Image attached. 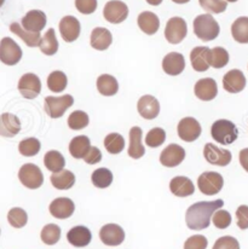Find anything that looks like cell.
<instances>
[{
  "instance_id": "1",
  "label": "cell",
  "mask_w": 248,
  "mask_h": 249,
  "mask_svg": "<svg viewBox=\"0 0 248 249\" xmlns=\"http://www.w3.org/2000/svg\"><path fill=\"white\" fill-rule=\"evenodd\" d=\"M223 206H224L223 200H215L211 201V202L202 201V202L194 203L188 208L187 214H185L187 226L190 230L196 231L207 229L210 226L211 219H212L214 212L222 208Z\"/></svg>"
},
{
  "instance_id": "2",
  "label": "cell",
  "mask_w": 248,
  "mask_h": 249,
  "mask_svg": "<svg viewBox=\"0 0 248 249\" xmlns=\"http://www.w3.org/2000/svg\"><path fill=\"white\" fill-rule=\"evenodd\" d=\"M219 24L212 15H198L194 19V33L202 41L214 40L219 36Z\"/></svg>"
},
{
  "instance_id": "3",
  "label": "cell",
  "mask_w": 248,
  "mask_h": 249,
  "mask_svg": "<svg viewBox=\"0 0 248 249\" xmlns=\"http://www.w3.org/2000/svg\"><path fill=\"white\" fill-rule=\"evenodd\" d=\"M211 134L217 143L222 144V145H230L239 137V129H237L236 124L231 121L220 119L212 124Z\"/></svg>"
},
{
  "instance_id": "4",
  "label": "cell",
  "mask_w": 248,
  "mask_h": 249,
  "mask_svg": "<svg viewBox=\"0 0 248 249\" xmlns=\"http://www.w3.org/2000/svg\"><path fill=\"white\" fill-rule=\"evenodd\" d=\"M224 185V179L222 174L217 172H203L197 179V186L203 195H217Z\"/></svg>"
},
{
  "instance_id": "5",
  "label": "cell",
  "mask_w": 248,
  "mask_h": 249,
  "mask_svg": "<svg viewBox=\"0 0 248 249\" xmlns=\"http://www.w3.org/2000/svg\"><path fill=\"white\" fill-rule=\"evenodd\" d=\"M74 104V98L71 94H64L61 97L49 96L45 98V111L52 119H58L64 115L67 109Z\"/></svg>"
},
{
  "instance_id": "6",
  "label": "cell",
  "mask_w": 248,
  "mask_h": 249,
  "mask_svg": "<svg viewBox=\"0 0 248 249\" xmlns=\"http://www.w3.org/2000/svg\"><path fill=\"white\" fill-rule=\"evenodd\" d=\"M18 179L26 188L39 189L44 183V174L34 163H26L18 171Z\"/></svg>"
},
{
  "instance_id": "7",
  "label": "cell",
  "mask_w": 248,
  "mask_h": 249,
  "mask_svg": "<svg viewBox=\"0 0 248 249\" xmlns=\"http://www.w3.org/2000/svg\"><path fill=\"white\" fill-rule=\"evenodd\" d=\"M22 58V50L14 39L6 38L0 41V61L6 66H15Z\"/></svg>"
},
{
  "instance_id": "8",
  "label": "cell",
  "mask_w": 248,
  "mask_h": 249,
  "mask_svg": "<svg viewBox=\"0 0 248 249\" xmlns=\"http://www.w3.org/2000/svg\"><path fill=\"white\" fill-rule=\"evenodd\" d=\"M188 33L187 22L182 17H172L168 19L165 28V38L170 44L177 45L184 40Z\"/></svg>"
},
{
  "instance_id": "9",
  "label": "cell",
  "mask_w": 248,
  "mask_h": 249,
  "mask_svg": "<svg viewBox=\"0 0 248 249\" xmlns=\"http://www.w3.org/2000/svg\"><path fill=\"white\" fill-rule=\"evenodd\" d=\"M103 16L109 23H123L128 16L127 5L120 0H110L104 5Z\"/></svg>"
},
{
  "instance_id": "10",
  "label": "cell",
  "mask_w": 248,
  "mask_h": 249,
  "mask_svg": "<svg viewBox=\"0 0 248 249\" xmlns=\"http://www.w3.org/2000/svg\"><path fill=\"white\" fill-rule=\"evenodd\" d=\"M203 156L206 161L211 165L225 167L229 165L232 160V155L227 149H220L212 143H208L203 149Z\"/></svg>"
},
{
  "instance_id": "11",
  "label": "cell",
  "mask_w": 248,
  "mask_h": 249,
  "mask_svg": "<svg viewBox=\"0 0 248 249\" xmlns=\"http://www.w3.org/2000/svg\"><path fill=\"white\" fill-rule=\"evenodd\" d=\"M18 91L27 99H34L40 94L41 83L38 75L33 73H27L21 76L18 81Z\"/></svg>"
},
{
  "instance_id": "12",
  "label": "cell",
  "mask_w": 248,
  "mask_h": 249,
  "mask_svg": "<svg viewBox=\"0 0 248 249\" xmlns=\"http://www.w3.org/2000/svg\"><path fill=\"white\" fill-rule=\"evenodd\" d=\"M99 238L106 246L115 247V246H120L125 241V231L120 225L106 224L99 231Z\"/></svg>"
},
{
  "instance_id": "13",
  "label": "cell",
  "mask_w": 248,
  "mask_h": 249,
  "mask_svg": "<svg viewBox=\"0 0 248 249\" xmlns=\"http://www.w3.org/2000/svg\"><path fill=\"white\" fill-rule=\"evenodd\" d=\"M178 136L182 141L192 143L201 136V124L194 118H184L179 121L177 127Z\"/></svg>"
},
{
  "instance_id": "14",
  "label": "cell",
  "mask_w": 248,
  "mask_h": 249,
  "mask_svg": "<svg viewBox=\"0 0 248 249\" xmlns=\"http://www.w3.org/2000/svg\"><path fill=\"white\" fill-rule=\"evenodd\" d=\"M185 159V150L178 144H170L166 149H163L160 155L161 165L173 168L179 166Z\"/></svg>"
},
{
  "instance_id": "15",
  "label": "cell",
  "mask_w": 248,
  "mask_h": 249,
  "mask_svg": "<svg viewBox=\"0 0 248 249\" xmlns=\"http://www.w3.org/2000/svg\"><path fill=\"white\" fill-rule=\"evenodd\" d=\"M80 22L74 16H64L59 22V33L66 42L75 41L80 36Z\"/></svg>"
},
{
  "instance_id": "16",
  "label": "cell",
  "mask_w": 248,
  "mask_h": 249,
  "mask_svg": "<svg viewBox=\"0 0 248 249\" xmlns=\"http://www.w3.org/2000/svg\"><path fill=\"white\" fill-rule=\"evenodd\" d=\"M246 76L239 69H231L223 78V87L229 93H239L246 87Z\"/></svg>"
},
{
  "instance_id": "17",
  "label": "cell",
  "mask_w": 248,
  "mask_h": 249,
  "mask_svg": "<svg viewBox=\"0 0 248 249\" xmlns=\"http://www.w3.org/2000/svg\"><path fill=\"white\" fill-rule=\"evenodd\" d=\"M21 26L28 32L40 33L46 26V15L40 10H31L22 18Z\"/></svg>"
},
{
  "instance_id": "18",
  "label": "cell",
  "mask_w": 248,
  "mask_h": 249,
  "mask_svg": "<svg viewBox=\"0 0 248 249\" xmlns=\"http://www.w3.org/2000/svg\"><path fill=\"white\" fill-rule=\"evenodd\" d=\"M137 109L140 115L145 120H154L160 113V103L154 96L147 94L141 97L137 103Z\"/></svg>"
},
{
  "instance_id": "19",
  "label": "cell",
  "mask_w": 248,
  "mask_h": 249,
  "mask_svg": "<svg viewBox=\"0 0 248 249\" xmlns=\"http://www.w3.org/2000/svg\"><path fill=\"white\" fill-rule=\"evenodd\" d=\"M50 213L56 219H68L73 215L75 211V205L68 197L56 198L50 205Z\"/></svg>"
},
{
  "instance_id": "20",
  "label": "cell",
  "mask_w": 248,
  "mask_h": 249,
  "mask_svg": "<svg viewBox=\"0 0 248 249\" xmlns=\"http://www.w3.org/2000/svg\"><path fill=\"white\" fill-rule=\"evenodd\" d=\"M185 68V59L182 53L171 52L167 53L162 59V69L166 74L171 76L179 75Z\"/></svg>"
},
{
  "instance_id": "21",
  "label": "cell",
  "mask_w": 248,
  "mask_h": 249,
  "mask_svg": "<svg viewBox=\"0 0 248 249\" xmlns=\"http://www.w3.org/2000/svg\"><path fill=\"white\" fill-rule=\"evenodd\" d=\"M195 96L203 102L212 101L218 94V86L213 79L205 78L200 79L194 87Z\"/></svg>"
},
{
  "instance_id": "22",
  "label": "cell",
  "mask_w": 248,
  "mask_h": 249,
  "mask_svg": "<svg viewBox=\"0 0 248 249\" xmlns=\"http://www.w3.org/2000/svg\"><path fill=\"white\" fill-rule=\"evenodd\" d=\"M21 131V121L16 115L5 113L0 115V136L12 138Z\"/></svg>"
},
{
  "instance_id": "23",
  "label": "cell",
  "mask_w": 248,
  "mask_h": 249,
  "mask_svg": "<svg viewBox=\"0 0 248 249\" xmlns=\"http://www.w3.org/2000/svg\"><path fill=\"white\" fill-rule=\"evenodd\" d=\"M67 240L74 247L83 248L90 245L92 233L86 226H74L67 233Z\"/></svg>"
},
{
  "instance_id": "24",
  "label": "cell",
  "mask_w": 248,
  "mask_h": 249,
  "mask_svg": "<svg viewBox=\"0 0 248 249\" xmlns=\"http://www.w3.org/2000/svg\"><path fill=\"white\" fill-rule=\"evenodd\" d=\"M143 131L141 127L135 126L130 129V146H128V156L135 160L143 158L145 154L144 145L142 142Z\"/></svg>"
},
{
  "instance_id": "25",
  "label": "cell",
  "mask_w": 248,
  "mask_h": 249,
  "mask_svg": "<svg viewBox=\"0 0 248 249\" xmlns=\"http://www.w3.org/2000/svg\"><path fill=\"white\" fill-rule=\"evenodd\" d=\"M170 190L177 197H188L195 193V186L188 177H175L170 181Z\"/></svg>"
},
{
  "instance_id": "26",
  "label": "cell",
  "mask_w": 248,
  "mask_h": 249,
  "mask_svg": "<svg viewBox=\"0 0 248 249\" xmlns=\"http://www.w3.org/2000/svg\"><path fill=\"white\" fill-rule=\"evenodd\" d=\"M210 51L211 49H208L207 46H197L193 49V51L190 52V62L194 71L202 73L210 68V63H208Z\"/></svg>"
},
{
  "instance_id": "27",
  "label": "cell",
  "mask_w": 248,
  "mask_h": 249,
  "mask_svg": "<svg viewBox=\"0 0 248 249\" xmlns=\"http://www.w3.org/2000/svg\"><path fill=\"white\" fill-rule=\"evenodd\" d=\"M137 23L141 31L144 34H148V36H153L160 28V19H159V17L154 12L150 11L142 12L138 16Z\"/></svg>"
},
{
  "instance_id": "28",
  "label": "cell",
  "mask_w": 248,
  "mask_h": 249,
  "mask_svg": "<svg viewBox=\"0 0 248 249\" xmlns=\"http://www.w3.org/2000/svg\"><path fill=\"white\" fill-rule=\"evenodd\" d=\"M113 42V36L106 28H95L91 33V46L98 51H104Z\"/></svg>"
},
{
  "instance_id": "29",
  "label": "cell",
  "mask_w": 248,
  "mask_h": 249,
  "mask_svg": "<svg viewBox=\"0 0 248 249\" xmlns=\"http://www.w3.org/2000/svg\"><path fill=\"white\" fill-rule=\"evenodd\" d=\"M91 149V142L86 136L74 137L69 144V153L74 159H84Z\"/></svg>"
},
{
  "instance_id": "30",
  "label": "cell",
  "mask_w": 248,
  "mask_h": 249,
  "mask_svg": "<svg viewBox=\"0 0 248 249\" xmlns=\"http://www.w3.org/2000/svg\"><path fill=\"white\" fill-rule=\"evenodd\" d=\"M10 31L14 34H16L18 38H21L22 40L26 42L27 46L29 47H36L40 45L41 41V36L40 33H33V32H28L18 24L17 22H14V23L10 24Z\"/></svg>"
},
{
  "instance_id": "31",
  "label": "cell",
  "mask_w": 248,
  "mask_h": 249,
  "mask_svg": "<svg viewBox=\"0 0 248 249\" xmlns=\"http://www.w3.org/2000/svg\"><path fill=\"white\" fill-rule=\"evenodd\" d=\"M51 184L58 190H69L75 184V176L68 169H62L51 176Z\"/></svg>"
},
{
  "instance_id": "32",
  "label": "cell",
  "mask_w": 248,
  "mask_h": 249,
  "mask_svg": "<svg viewBox=\"0 0 248 249\" xmlns=\"http://www.w3.org/2000/svg\"><path fill=\"white\" fill-rule=\"evenodd\" d=\"M97 89L103 96H114L119 91V83L113 75L103 74L97 79Z\"/></svg>"
},
{
  "instance_id": "33",
  "label": "cell",
  "mask_w": 248,
  "mask_h": 249,
  "mask_svg": "<svg viewBox=\"0 0 248 249\" xmlns=\"http://www.w3.org/2000/svg\"><path fill=\"white\" fill-rule=\"evenodd\" d=\"M44 165L49 171L57 173V172H61L64 168L66 160H64V156L59 151L50 150L44 156Z\"/></svg>"
},
{
  "instance_id": "34",
  "label": "cell",
  "mask_w": 248,
  "mask_h": 249,
  "mask_svg": "<svg viewBox=\"0 0 248 249\" xmlns=\"http://www.w3.org/2000/svg\"><path fill=\"white\" fill-rule=\"evenodd\" d=\"M208 63L215 69L224 68L229 63V53L224 47H214L208 53Z\"/></svg>"
},
{
  "instance_id": "35",
  "label": "cell",
  "mask_w": 248,
  "mask_h": 249,
  "mask_svg": "<svg viewBox=\"0 0 248 249\" xmlns=\"http://www.w3.org/2000/svg\"><path fill=\"white\" fill-rule=\"evenodd\" d=\"M231 34L240 44H248V17H239L232 23Z\"/></svg>"
},
{
  "instance_id": "36",
  "label": "cell",
  "mask_w": 248,
  "mask_h": 249,
  "mask_svg": "<svg viewBox=\"0 0 248 249\" xmlns=\"http://www.w3.org/2000/svg\"><path fill=\"white\" fill-rule=\"evenodd\" d=\"M39 47H40L41 52H43L44 54H46V56H53L54 53H57V51H58V41H57L53 28H50L49 31L44 34Z\"/></svg>"
},
{
  "instance_id": "37",
  "label": "cell",
  "mask_w": 248,
  "mask_h": 249,
  "mask_svg": "<svg viewBox=\"0 0 248 249\" xmlns=\"http://www.w3.org/2000/svg\"><path fill=\"white\" fill-rule=\"evenodd\" d=\"M48 87L51 92H63L67 89V85H68V79L67 75L61 71H54L52 73H50L48 76Z\"/></svg>"
},
{
  "instance_id": "38",
  "label": "cell",
  "mask_w": 248,
  "mask_h": 249,
  "mask_svg": "<svg viewBox=\"0 0 248 249\" xmlns=\"http://www.w3.org/2000/svg\"><path fill=\"white\" fill-rule=\"evenodd\" d=\"M104 146L109 154L116 155V154H120L125 148V139L119 133H109L104 138Z\"/></svg>"
},
{
  "instance_id": "39",
  "label": "cell",
  "mask_w": 248,
  "mask_h": 249,
  "mask_svg": "<svg viewBox=\"0 0 248 249\" xmlns=\"http://www.w3.org/2000/svg\"><path fill=\"white\" fill-rule=\"evenodd\" d=\"M91 180H92V184L96 188L106 189L113 183V173L108 168L102 167V168L96 169L93 172L92 176H91Z\"/></svg>"
},
{
  "instance_id": "40",
  "label": "cell",
  "mask_w": 248,
  "mask_h": 249,
  "mask_svg": "<svg viewBox=\"0 0 248 249\" xmlns=\"http://www.w3.org/2000/svg\"><path fill=\"white\" fill-rule=\"evenodd\" d=\"M41 241L48 246H53L61 238V228L56 224H48L43 228L40 233Z\"/></svg>"
},
{
  "instance_id": "41",
  "label": "cell",
  "mask_w": 248,
  "mask_h": 249,
  "mask_svg": "<svg viewBox=\"0 0 248 249\" xmlns=\"http://www.w3.org/2000/svg\"><path fill=\"white\" fill-rule=\"evenodd\" d=\"M40 148L41 144L36 138H26L19 142L18 144L19 154L23 156H27V158L38 155L39 151H40Z\"/></svg>"
},
{
  "instance_id": "42",
  "label": "cell",
  "mask_w": 248,
  "mask_h": 249,
  "mask_svg": "<svg viewBox=\"0 0 248 249\" xmlns=\"http://www.w3.org/2000/svg\"><path fill=\"white\" fill-rule=\"evenodd\" d=\"M7 220H9V224L12 228L21 229L28 223V215H27L24 209L15 207L10 209L9 213H7Z\"/></svg>"
},
{
  "instance_id": "43",
  "label": "cell",
  "mask_w": 248,
  "mask_h": 249,
  "mask_svg": "<svg viewBox=\"0 0 248 249\" xmlns=\"http://www.w3.org/2000/svg\"><path fill=\"white\" fill-rule=\"evenodd\" d=\"M89 123H90V120H89V115L85 113V111H81V110L73 111L68 118L69 128L74 129V131H80V129H84L85 127H88Z\"/></svg>"
},
{
  "instance_id": "44",
  "label": "cell",
  "mask_w": 248,
  "mask_h": 249,
  "mask_svg": "<svg viewBox=\"0 0 248 249\" xmlns=\"http://www.w3.org/2000/svg\"><path fill=\"white\" fill-rule=\"evenodd\" d=\"M166 141V132L160 127L151 128L145 137V144L150 148H158Z\"/></svg>"
},
{
  "instance_id": "45",
  "label": "cell",
  "mask_w": 248,
  "mask_h": 249,
  "mask_svg": "<svg viewBox=\"0 0 248 249\" xmlns=\"http://www.w3.org/2000/svg\"><path fill=\"white\" fill-rule=\"evenodd\" d=\"M198 4L211 14H222L228 7V2L225 0H198Z\"/></svg>"
},
{
  "instance_id": "46",
  "label": "cell",
  "mask_w": 248,
  "mask_h": 249,
  "mask_svg": "<svg viewBox=\"0 0 248 249\" xmlns=\"http://www.w3.org/2000/svg\"><path fill=\"white\" fill-rule=\"evenodd\" d=\"M212 221L215 228L222 229L223 230V229L229 228L230 224H231V214L228 211H224V209H218L213 214Z\"/></svg>"
},
{
  "instance_id": "47",
  "label": "cell",
  "mask_w": 248,
  "mask_h": 249,
  "mask_svg": "<svg viewBox=\"0 0 248 249\" xmlns=\"http://www.w3.org/2000/svg\"><path fill=\"white\" fill-rule=\"evenodd\" d=\"M213 249H240V243L235 237L223 236L215 241Z\"/></svg>"
},
{
  "instance_id": "48",
  "label": "cell",
  "mask_w": 248,
  "mask_h": 249,
  "mask_svg": "<svg viewBox=\"0 0 248 249\" xmlns=\"http://www.w3.org/2000/svg\"><path fill=\"white\" fill-rule=\"evenodd\" d=\"M208 246V241L205 236L194 235L188 238L184 243V249H206Z\"/></svg>"
},
{
  "instance_id": "49",
  "label": "cell",
  "mask_w": 248,
  "mask_h": 249,
  "mask_svg": "<svg viewBox=\"0 0 248 249\" xmlns=\"http://www.w3.org/2000/svg\"><path fill=\"white\" fill-rule=\"evenodd\" d=\"M75 7L80 14L91 15L97 9V0H75Z\"/></svg>"
},
{
  "instance_id": "50",
  "label": "cell",
  "mask_w": 248,
  "mask_h": 249,
  "mask_svg": "<svg viewBox=\"0 0 248 249\" xmlns=\"http://www.w3.org/2000/svg\"><path fill=\"white\" fill-rule=\"evenodd\" d=\"M236 219H237V226L241 230H246L248 229V206L242 205L236 209Z\"/></svg>"
},
{
  "instance_id": "51",
  "label": "cell",
  "mask_w": 248,
  "mask_h": 249,
  "mask_svg": "<svg viewBox=\"0 0 248 249\" xmlns=\"http://www.w3.org/2000/svg\"><path fill=\"white\" fill-rule=\"evenodd\" d=\"M102 160V153L98 148L96 146H91V149L89 150V153L86 154V156L84 158V161L89 165H96V163L101 162Z\"/></svg>"
},
{
  "instance_id": "52",
  "label": "cell",
  "mask_w": 248,
  "mask_h": 249,
  "mask_svg": "<svg viewBox=\"0 0 248 249\" xmlns=\"http://www.w3.org/2000/svg\"><path fill=\"white\" fill-rule=\"evenodd\" d=\"M239 159H240V163H241V166L244 167L245 171L248 173V148L242 149V150L240 151Z\"/></svg>"
},
{
  "instance_id": "53",
  "label": "cell",
  "mask_w": 248,
  "mask_h": 249,
  "mask_svg": "<svg viewBox=\"0 0 248 249\" xmlns=\"http://www.w3.org/2000/svg\"><path fill=\"white\" fill-rule=\"evenodd\" d=\"M147 2L149 5H153V6H158L162 2V0H147Z\"/></svg>"
},
{
  "instance_id": "54",
  "label": "cell",
  "mask_w": 248,
  "mask_h": 249,
  "mask_svg": "<svg viewBox=\"0 0 248 249\" xmlns=\"http://www.w3.org/2000/svg\"><path fill=\"white\" fill-rule=\"evenodd\" d=\"M172 1L176 2V4H187L190 0H172Z\"/></svg>"
},
{
  "instance_id": "55",
  "label": "cell",
  "mask_w": 248,
  "mask_h": 249,
  "mask_svg": "<svg viewBox=\"0 0 248 249\" xmlns=\"http://www.w3.org/2000/svg\"><path fill=\"white\" fill-rule=\"evenodd\" d=\"M4 2H5V0H0V7H1L2 5H4Z\"/></svg>"
},
{
  "instance_id": "56",
  "label": "cell",
  "mask_w": 248,
  "mask_h": 249,
  "mask_svg": "<svg viewBox=\"0 0 248 249\" xmlns=\"http://www.w3.org/2000/svg\"><path fill=\"white\" fill-rule=\"evenodd\" d=\"M225 1H229V2H236L237 1V0H225Z\"/></svg>"
}]
</instances>
